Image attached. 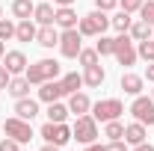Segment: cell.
I'll return each mask as SVG.
<instances>
[{"mask_svg": "<svg viewBox=\"0 0 154 151\" xmlns=\"http://www.w3.org/2000/svg\"><path fill=\"white\" fill-rule=\"evenodd\" d=\"M9 80H12V74L6 71V65H0V89H6V86H9Z\"/></svg>", "mask_w": 154, "mask_h": 151, "instance_id": "cell-37", "label": "cell"}, {"mask_svg": "<svg viewBox=\"0 0 154 151\" xmlns=\"http://www.w3.org/2000/svg\"><path fill=\"white\" fill-rule=\"evenodd\" d=\"M136 57H139V59H145V62H154V39L136 42Z\"/></svg>", "mask_w": 154, "mask_h": 151, "instance_id": "cell-28", "label": "cell"}, {"mask_svg": "<svg viewBox=\"0 0 154 151\" xmlns=\"http://www.w3.org/2000/svg\"><path fill=\"white\" fill-rule=\"evenodd\" d=\"M65 119H68V104H62V101L48 104V122H65Z\"/></svg>", "mask_w": 154, "mask_h": 151, "instance_id": "cell-25", "label": "cell"}, {"mask_svg": "<svg viewBox=\"0 0 154 151\" xmlns=\"http://www.w3.org/2000/svg\"><path fill=\"white\" fill-rule=\"evenodd\" d=\"M74 0H54V6H71Z\"/></svg>", "mask_w": 154, "mask_h": 151, "instance_id": "cell-42", "label": "cell"}, {"mask_svg": "<svg viewBox=\"0 0 154 151\" xmlns=\"http://www.w3.org/2000/svg\"><path fill=\"white\" fill-rule=\"evenodd\" d=\"M38 136L45 139V142H51V145H68L71 142V125H65V122H45L42 125V131Z\"/></svg>", "mask_w": 154, "mask_h": 151, "instance_id": "cell-4", "label": "cell"}, {"mask_svg": "<svg viewBox=\"0 0 154 151\" xmlns=\"http://www.w3.org/2000/svg\"><path fill=\"white\" fill-rule=\"evenodd\" d=\"M151 39H154V36H151Z\"/></svg>", "mask_w": 154, "mask_h": 151, "instance_id": "cell-47", "label": "cell"}, {"mask_svg": "<svg viewBox=\"0 0 154 151\" xmlns=\"http://www.w3.org/2000/svg\"><path fill=\"white\" fill-rule=\"evenodd\" d=\"M3 65H6V71H9V74H24L30 62H27V57H24V51H6Z\"/></svg>", "mask_w": 154, "mask_h": 151, "instance_id": "cell-12", "label": "cell"}, {"mask_svg": "<svg viewBox=\"0 0 154 151\" xmlns=\"http://www.w3.org/2000/svg\"><path fill=\"white\" fill-rule=\"evenodd\" d=\"M104 148L107 151H128V142H125V139H110Z\"/></svg>", "mask_w": 154, "mask_h": 151, "instance_id": "cell-36", "label": "cell"}, {"mask_svg": "<svg viewBox=\"0 0 154 151\" xmlns=\"http://www.w3.org/2000/svg\"><path fill=\"white\" fill-rule=\"evenodd\" d=\"M54 12H57V6H51V3H36L33 21H36L38 27H45V24H54Z\"/></svg>", "mask_w": 154, "mask_h": 151, "instance_id": "cell-22", "label": "cell"}, {"mask_svg": "<svg viewBox=\"0 0 154 151\" xmlns=\"http://www.w3.org/2000/svg\"><path fill=\"white\" fill-rule=\"evenodd\" d=\"M0 18H3V6H0Z\"/></svg>", "mask_w": 154, "mask_h": 151, "instance_id": "cell-44", "label": "cell"}, {"mask_svg": "<svg viewBox=\"0 0 154 151\" xmlns=\"http://www.w3.org/2000/svg\"><path fill=\"white\" fill-rule=\"evenodd\" d=\"M104 80H107V71L101 68V62H98V65H89V68H83V86H89V89H98Z\"/></svg>", "mask_w": 154, "mask_h": 151, "instance_id": "cell-19", "label": "cell"}, {"mask_svg": "<svg viewBox=\"0 0 154 151\" xmlns=\"http://www.w3.org/2000/svg\"><path fill=\"white\" fill-rule=\"evenodd\" d=\"M0 65H3V59H0Z\"/></svg>", "mask_w": 154, "mask_h": 151, "instance_id": "cell-46", "label": "cell"}, {"mask_svg": "<svg viewBox=\"0 0 154 151\" xmlns=\"http://www.w3.org/2000/svg\"><path fill=\"white\" fill-rule=\"evenodd\" d=\"M83 151H107V148H104L101 142H89V145H86V148H83Z\"/></svg>", "mask_w": 154, "mask_h": 151, "instance_id": "cell-38", "label": "cell"}, {"mask_svg": "<svg viewBox=\"0 0 154 151\" xmlns=\"http://www.w3.org/2000/svg\"><path fill=\"white\" fill-rule=\"evenodd\" d=\"M139 18H142V21H148V24L154 27V0L142 3V9H139Z\"/></svg>", "mask_w": 154, "mask_h": 151, "instance_id": "cell-32", "label": "cell"}, {"mask_svg": "<svg viewBox=\"0 0 154 151\" xmlns=\"http://www.w3.org/2000/svg\"><path fill=\"white\" fill-rule=\"evenodd\" d=\"M9 39H15V24L0 18V42H9Z\"/></svg>", "mask_w": 154, "mask_h": 151, "instance_id": "cell-31", "label": "cell"}, {"mask_svg": "<svg viewBox=\"0 0 154 151\" xmlns=\"http://www.w3.org/2000/svg\"><path fill=\"white\" fill-rule=\"evenodd\" d=\"M116 6H119V0H95V9H101V12H113Z\"/></svg>", "mask_w": 154, "mask_h": 151, "instance_id": "cell-35", "label": "cell"}, {"mask_svg": "<svg viewBox=\"0 0 154 151\" xmlns=\"http://www.w3.org/2000/svg\"><path fill=\"white\" fill-rule=\"evenodd\" d=\"M113 57L119 59V65H134L136 59H139V57H136V42L128 36V33H119V36H116Z\"/></svg>", "mask_w": 154, "mask_h": 151, "instance_id": "cell-7", "label": "cell"}, {"mask_svg": "<svg viewBox=\"0 0 154 151\" xmlns=\"http://www.w3.org/2000/svg\"><path fill=\"white\" fill-rule=\"evenodd\" d=\"M33 12H36V3H33V0H12V15L18 21L33 18Z\"/></svg>", "mask_w": 154, "mask_h": 151, "instance_id": "cell-23", "label": "cell"}, {"mask_svg": "<svg viewBox=\"0 0 154 151\" xmlns=\"http://www.w3.org/2000/svg\"><path fill=\"white\" fill-rule=\"evenodd\" d=\"M42 151H62V148H59V145H51V142H45V145H42Z\"/></svg>", "mask_w": 154, "mask_h": 151, "instance_id": "cell-41", "label": "cell"}, {"mask_svg": "<svg viewBox=\"0 0 154 151\" xmlns=\"http://www.w3.org/2000/svg\"><path fill=\"white\" fill-rule=\"evenodd\" d=\"M131 24H134V18H131V12H125V9H119L113 18H110V27L119 30V33H128V30H131Z\"/></svg>", "mask_w": 154, "mask_h": 151, "instance_id": "cell-24", "label": "cell"}, {"mask_svg": "<svg viewBox=\"0 0 154 151\" xmlns=\"http://www.w3.org/2000/svg\"><path fill=\"white\" fill-rule=\"evenodd\" d=\"M89 110H92V101H89V95H86V92H71V95H68V113L86 116Z\"/></svg>", "mask_w": 154, "mask_h": 151, "instance_id": "cell-16", "label": "cell"}, {"mask_svg": "<svg viewBox=\"0 0 154 151\" xmlns=\"http://www.w3.org/2000/svg\"><path fill=\"white\" fill-rule=\"evenodd\" d=\"M151 98H154V89H151Z\"/></svg>", "mask_w": 154, "mask_h": 151, "instance_id": "cell-45", "label": "cell"}, {"mask_svg": "<svg viewBox=\"0 0 154 151\" xmlns=\"http://www.w3.org/2000/svg\"><path fill=\"white\" fill-rule=\"evenodd\" d=\"M6 92L12 95L15 101H18V98H27V95H30V80H27L24 74H12L9 86H6Z\"/></svg>", "mask_w": 154, "mask_h": 151, "instance_id": "cell-20", "label": "cell"}, {"mask_svg": "<svg viewBox=\"0 0 154 151\" xmlns=\"http://www.w3.org/2000/svg\"><path fill=\"white\" fill-rule=\"evenodd\" d=\"M104 136L107 139H125V125L113 119V122H104Z\"/></svg>", "mask_w": 154, "mask_h": 151, "instance_id": "cell-26", "label": "cell"}, {"mask_svg": "<svg viewBox=\"0 0 154 151\" xmlns=\"http://www.w3.org/2000/svg\"><path fill=\"white\" fill-rule=\"evenodd\" d=\"M0 151H21V142L12 139V136H6V139H0Z\"/></svg>", "mask_w": 154, "mask_h": 151, "instance_id": "cell-34", "label": "cell"}, {"mask_svg": "<svg viewBox=\"0 0 154 151\" xmlns=\"http://www.w3.org/2000/svg\"><path fill=\"white\" fill-rule=\"evenodd\" d=\"M95 51H98V57H113V51H116V39L110 36H98V45H95Z\"/></svg>", "mask_w": 154, "mask_h": 151, "instance_id": "cell-27", "label": "cell"}, {"mask_svg": "<svg viewBox=\"0 0 154 151\" xmlns=\"http://www.w3.org/2000/svg\"><path fill=\"white\" fill-rule=\"evenodd\" d=\"M6 57V42H0V59Z\"/></svg>", "mask_w": 154, "mask_h": 151, "instance_id": "cell-43", "label": "cell"}, {"mask_svg": "<svg viewBox=\"0 0 154 151\" xmlns=\"http://www.w3.org/2000/svg\"><path fill=\"white\" fill-rule=\"evenodd\" d=\"M24 77L30 80V86H42V83H48V80H57L59 77V62L57 59H38L33 65H27Z\"/></svg>", "mask_w": 154, "mask_h": 151, "instance_id": "cell-1", "label": "cell"}, {"mask_svg": "<svg viewBox=\"0 0 154 151\" xmlns=\"http://www.w3.org/2000/svg\"><path fill=\"white\" fill-rule=\"evenodd\" d=\"M151 33H154V27L148 24V21H134L131 24V30H128V36L134 39V42H145V39H151Z\"/></svg>", "mask_w": 154, "mask_h": 151, "instance_id": "cell-21", "label": "cell"}, {"mask_svg": "<svg viewBox=\"0 0 154 151\" xmlns=\"http://www.w3.org/2000/svg\"><path fill=\"white\" fill-rule=\"evenodd\" d=\"M107 27H110V15L101 12V9L89 12V15H80V21H77V30H80L83 39H86V36H101Z\"/></svg>", "mask_w": 154, "mask_h": 151, "instance_id": "cell-2", "label": "cell"}, {"mask_svg": "<svg viewBox=\"0 0 154 151\" xmlns=\"http://www.w3.org/2000/svg\"><path fill=\"white\" fill-rule=\"evenodd\" d=\"M145 136H148V128H145L142 122H131V125H125V142H128V145H139V142H145Z\"/></svg>", "mask_w": 154, "mask_h": 151, "instance_id": "cell-17", "label": "cell"}, {"mask_svg": "<svg viewBox=\"0 0 154 151\" xmlns=\"http://www.w3.org/2000/svg\"><path fill=\"white\" fill-rule=\"evenodd\" d=\"M59 80H62V86H65V92H68V95H71V92H80V86H83V74H77V71L59 77Z\"/></svg>", "mask_w": 154, "mask_h": 151, "instance_id": "cell-29", "label": "cell"}, {"mask_svg": "<svg viewBox=\"0 0 154 151\" xmlns=\"http://www.w3.org/2000/svg\"><path fill=\"white\" fill-rule=\"evenodd\" d=\"M80 15H77L71 6H57V12H54V24H57L59 30H74Z\"/></svg>", "mask_w": 154, "mask_h": 151, "instance_id": "cell-11", "label": "cell"}, {"mask_svg": "<svg viewBox=\"0 0 154 151\" xmlns=\"http://www.w3.org/2000/svg\"><path fill=\"white\" fill-rule=\"evenodd\" d=\"M131 116H134V122H142L145 128H148V125H154V98L136 95L134 104H131Z\"/></svg>", "mask_w": 154, "mask_h": 151, "instance_id": "cell-9", "label": "cell"}, {"mask_svg": "<svg viewBox=\"0 0 154 151\" xmlns=\"http://www.w3.org/2000/svg\"><path fill=\"white\" fill-rule=\"evenodd\" d=\"M77 59H80V65H83V68L98 65V51H95V48H83V51L77 54Z\"/></svg>", "mask_w": 154, "mask_h": 151, "instance_id": "cell-30", "label": "cell"}, {"mask_svg": "<svg viewBox=\"0 0 154 151\" xmlns=\"http://www.w3.org/2000/svg\"><path fill=\"white\" fill-rule=\"evenodd\" d=\"M59 51H62V57L65 59H77V54L83 51V36H80V30H59Z\"/></svg>", "mask_w": 154, "mask_h": 151, "instance_id": "cell-8", "label": "cell"}, {"mask_svg": "<svg viewBox=\"0 0 154 151\" xmlns=\"http://www.w3.org/2000/svg\"><path fill=\"white\" fill-rule=\"evenodd\" d=\"M142 3H145V0H119V9H125V12H131V15H134V12L142 9Z\"/></svg>", "mask_w": 154, "mask_h": 151, "instance_id": "cell-33", "label": "cell"}, {"mask_svg": "<svg viewBox=\"0 0 154 151\" xmlns=\"http://www.w3.org/2000/svg\"><path fill=\"white\" fill-rule=\"evenodd\" d=\"M122 89H125V95H142V89H145V77L142 74H134V71H125L122 74Z\"/></svg>", "mask_w": 154, "mask_h": 151, "instance_id": "cell-14", "label": "cell"}, {"mask_svg": "<svg viewBox=\"0 0 154 151\" xmlns=\"http://www.w3.org/2000/svg\"><path fill=\"white\" fill-rule=\"evenodd\" d=\"M3 133L6 136H12V139H18L21 145H27L36 133H33V125L27 122V119H18V116H9L6 122H3Z\"/></svg>", "mask_w": 154, "mask_h": 151, "instance_id": "cell-6", "label": "cell"}, {"mask_svg": "<svg viewBox=\"0 0 154 151\" xmlns=\"http://www.w3.org/2000/svg\"><path fill=\"white\" fill-rule=\"evenodd\" d=\"M62 98H68L65 92V86H62V80H48V83H42V89H38V101H45V104H54V101H62Z\"/></svg>", "mask_w": 154, "mask_h": 151, "instance_id": "cell-10", "label": "cell"}, {"mask_svg": "<svg viewBox=\"0 0 154 151\" xmlns=\"http://www.w3.org/2000/svg\"><path fill=\"white\" fill-rule=\"evenodd\" d=\"M134 151H154V145H148V142H139V145H134Z\"/></svg>", "mask_w": 154, "mask_h": 151, "instance_id": "cell-40", "label": "cell"}, {"mask_svg": "<svg viewBox=\"0 0 154 151\" xmlns=\"http://www.w3.org/2000/svg\"><path fill=\"white\" fill-rule=\"evenodd\" d=\"M145 80H151V83H154V62H148V68H145Z\"/></svg>", "mask_w": 154, "mask_h": 151, "instance_id": "cell-39", "label": "cell"}, {"mask_svg": "<svg viewBox=\"0 0 154 151\" xmlns=\"http://www.w3.org/2000/svg\"><path fill=\"white\" fill-rule=\"evenodd\" d=\"M38 113H42V110H38V101H36V98H30V95H27V98H18V101H15V116H18V119L33 122Z\"/></svg>", "mask_w": 154, "mask_h": 151, "instance_id": "cell-13", "label": "cell"}, {"mask_svg": "<svg viewBox=\"0 0 154 151\" xmlns=\"http://www.w3.org/2000/svg\"><path fill=\"white\" fill-rule=\"evenodd\" d=\"M89 113H92L95 122H113V119H122L125 104H122L119 98H104V101H95V104H92Z\"/></svg>", "mask_w": 154, "mask_h": 151, "instance_id": "cell-5", "label": "cell"}, {"mask_svg": "<svg viewBox=\"0 0 154 151\" xmlns=\"http://www.w3.org/2000/svg\"><path fill=\"white\" fill-rule=\"evenodd\" d=\"M36 42L42 45V48H57V45H59V27H57V24H45V27H38Z\"/></svg>", "mask_w": 154, "mask_h": 151, "instance_id": "cell-15", "label": "cell"}, {"mask_svg": "<svg viewBox=\"0 0 154 151\" xmlns=\"http://www.w3.org/2000/svg\"><path fill=\"white\" fill-rule=\"evenodd\" d=\"M71 139H77L80 145L98 142V122L92 119V113H86V116H77V122L71 125Z\"/></svg>", "mask_w": 154, "mask_h": 151, "instance_id": "cell-3", "label": "cell"}, {"mask_svg": "<svg viewBox=\"0 0 154 151\" xmlns=\"http://www.w3.org/2000/svg\"><path fill=\"white\" fill-rule=\"evenodd\" d=\"M36 33H38V24L33 18H24L15 24V39L18 42H36Z\"/></svg>", "mask_w": 154, "mask_h": 151, "instance_id": "cell-18", "label": "cell"}]
</instances>
